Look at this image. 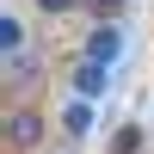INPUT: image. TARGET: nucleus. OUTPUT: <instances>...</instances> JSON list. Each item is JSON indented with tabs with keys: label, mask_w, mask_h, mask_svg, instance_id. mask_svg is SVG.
<instances>
[{
	"label": "nucleus",
	"mask_w": 154,
	"mask_h": 154,
	"mask_svg": "<svg viewBox=\"0 0 154 154\" xmlns=\"http://www.w3.org/2000/svg\"><path fill=\"white\" fill-rule=\"evenodd\" d=\"M0 49H6V62H19V56H25V25L12 19V12L0 19Z\"/></svg>",
	"instance_id": "39448f33"
},
{
	"label": "nucleus",
	"mask_w": 154,
	"mask_h": 154,
	"mask_svg": "<svg viewBox=\"0 0 154 154\" xmlns=\"http://www.w3.org/2000/svg\"><path fill=\"white\" fill-rule=\"evenodd\" d=\"M68 86H74L80 99H105V93H111V68L80 56V62H74V74H68Z\"/></svg>",
	"instance_id": "7ed1b4c3"
},
{
	"label": "nucleus",
	"mask_w": 154,
	"mask_h": 154,
	"mask_svg": "<svg viewBox=\"0 0 154 154\" xmlns=\"http://www.w3.org/2000/svg\"><path fill=\"white\" fill-rule=\"evenodd\" d=\"M37 142H43V117H37L31 105L6 111V148H12V154H31Z\"/></svg>",
	"instance_id": "f03ea898"
},
{
	"label": "nucleus",
	"mask_w": 154,
	"mask_h": 154,
	"mask_svg": "<svg viewBox=\"0 0 154 154\" xmlns=\"http://www.w3.org/2000/svg\"><path fill=\"white\" fill-rule=\"evenodd\" d=\"M37 6H43V12H74L80 0H37Z\"/></svg>",
	"instance_id": "6e6552de"
},
{
	"label": "nucleus",
	"mask_w": 154,
	"mask_h": 154,
	"mask_svg": "<svg viewBox=\"0 0 154 154\" xmlns=\"http://www.w3.org/2000/svg\"><path fill=\"white\" fill-rule=\"evenodd\" d=\"M111 154H142V123H123L111 136Z\"/></svg>",
	"instance_id": "423d86ee"
},
{
	"label": "nucleus",
	"mask_w": 154,
	"mask_h": 154,
	"mask_svg": "<svg viewBox=\"0 0 154 154\" xmlns=\"http://www.w3.org/2000/svg\"><path fill=\"white\" fill-rule=\"evenodd\" d=\"M123 49H130L123 19H99L93 31H86V49H80V56H86V62H105V68H117V62H123Z\"/></svg>",
	"instance_id": "f257e3e1"
},
{
	"label": "nucleus",
	"mask_w": 154,
	"mask_h": 154,
	"mask_svg": "<svg viewBox=\"0 0 154 154\" xmlns=\"http://www.w3.org/2000/svg\"><path fill=\"white\" fill-rule=\"evenodd\" d=\"M62 130H68L74 142L93 136V105H86V99H68V105H62Z\"/></svg>",
	"instance_id": "20e7f679"
},
{
	"label": "nucleus",
	"mask_w": 154,
	"mask_h": 154,
	"mask_svg": "<svg viewBox=\"0 0 154 154\" xmlns=\"http://www.w3.org/2000/svg\"><path fill=\"white\" fill-rule=\"evenodd\" d=\"M93 19H123V0H80Z\"/></svg>",
	"instance_id": "0eeeda50"
}]
</instances>
